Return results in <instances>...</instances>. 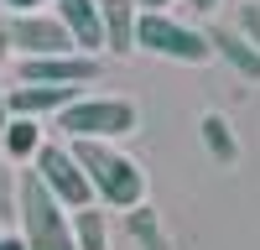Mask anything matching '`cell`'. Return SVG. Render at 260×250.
<instances>
[{
    "instance_id": "cell-1",
    "label": "cell",
    "mask_w": 260,
    "mask_h": 250,
    "mask_svg": "<svg viewBox=\"0 0 260 250\" xmlns=\"http://www.w3.org/2000/svg\"><path fill=\"white\" fill-rule=\"evenodd\" d=\"M68 151L78 157L83 177H89V188H94V198H104L110 208H136V203H146V172H141L125 151H115L110 141L78 136Z\"/></svg>"
},
{
    "instance_id": "cell-2",
    "label": "cell",
    "mask_w": 260,
    "mask_h": 250,
    "mask_svg": "<svg viewBox=\"0 0 260 250\" xmlns=\"http://www.w3.org/2000/svg\"><path fill=\"white\" fill-rule=\"evenodd\" d=\"M16 214H21V229H26V250H78L73 240V219L62 214V203L42 188L37 172H21L16 177Z\"/></svg>"
},
{
    "instance_id": "cell-3",
    "label": "cell",
    "mask_w": 260,
    "mask_h": 250,
    "mask_svg": "<svg viewBox=\"0 0 260 250\" xmlns=\"http://www.w3.org/2000/svg\"><path fill=\"white\" fill-rule=\"evenodd\" d=\"M141 125V110L130 99H89L78 94L68 110H57V131L62 136H89V141H115V136H130Z\"/></svg>"
},
{
    "instance_id": "cell-4",
    "label": "cell",
    "mask_w": 260,
    "mask_h": 250,
    "mask_svg": "<svg viewBox=\"0 0 260 250\" xmlns=\"http://www.w3.org/2000/svg\"><path fill=\"white\" fill-rule=\"evenodd\" d=\"M136 47L172 57V63H208L213 57V42L208 32H192L182 21H172L167 11H141L136 16Z\"/></svg>"
},
{
    "instance_id": "cell-5",
    "label": "cell",
    "mask_w": 260,
    "mask_h": 250,
    "mask_svg": "<svg viewBox=\"0 0 260 250\" xmlns=\"http://www.w3.org/2000/svg\"><path fill=\"white\" fill-rule=\"evenodd\" d=\"M31 162H37L31 172L42 177V188H47L62 208H89V203H94V188H89V177H83V167H78V157L68 151V146L42 141Z\"/></svg>"
},
{
    "instance_id": "cell-6",
    "label": "cell",
    "mask_w": 260,
    "mask_h": 250,
    "mask_svg": "<svg viewBox=\"0 0 260 250\" xmlns=\"http://www.w3.org/2000/svg\"><path fill=\"white\" fill-rule=\"evenodd\" d=\"M6 37H11V52H21V57H57V52H78L62 21H57V16H37V11H11Z\"/></svg>"
},
{
    "instance_id": "cell-7",
    "label": "cell",
    "mask_w": 260,
    "mask_h": 250,
    "mask_svg": "<svg viewBox=\"0 0 260 250\" xmlns=\"http://www.w3.org/2000/svg\"><path fill=\"white\" fill-rule=\"evenodd\" d=\"M94 52H57V57H21V83H94Z\"/></svg>"
},
{
    "instance_id": "cell-8",
    "label": "cell",
    "mask_w": 260,
    "mask_h": 250,
    "mask_svg": "<svg viewBox=\"0 0 260 250\" xmlns=\"http://www.w3.org/2000/svg\"><path fill=\"white\" fill-rule=\"evenodd\" d=\"M78 94H83L78 83H16V89L6 94V110L11 115H26V120H42V115L68 110Z\"/></svg>"
},
{
    "instance_id": "cell-9",
    "label": "cell",
    "mask_w": 260,
    "mask_h": 250,
    "mask_svg": "<svg viewBox=\"0 0 260 250\" xmlns=\"http://www.w3.org/2000/svg\"><path fill=\"white\" fill-rule=\"evenodd\" d=\"M57 21L68 26L78 52H104V21H99V0H57Z\"/></svg>"
},
{
    "instance_id": "cell-10",
    "label": "cell",
    "mask_w": 260,
    "mask_h": 250,
    "mask_svg": "<svg viewBox=\"0 0 260 250\" xmlns=\"http://www.w3.org/2000/svg\"><path fill=\"white\" fill-rule=\"evenodd\" d=\"M136 16L141 6L136 0H99V21H104V52H136Z\"/></svg>"
},
{
    "instance_id": "cell-11",
    "label": "cell",
    "mask_w": 260,
    "mask_h": 250,
    "mask_svg": "<svg viewBox=\"0 0 260 250\" xmlns=\"http://www.w3.org/2000/svg\"><path fill=\"white\" fill-rule=\"evenodd\" d=\"M208 42H213V57H224L240 78H255L260 83V52L250 47L245 32H229V26H208Z\"/></svg>"
},
{
    "instance_id": "cell-12",
    "label": "cell",
    "mask_w": 260,
    "mask_h": 250,
    "mask_svg": "<svg viewBox=\"0 0 260 250\" xmlns=\"http://www.w3.org/2000/svg\"><path fill=\"white\" fill-rule=\"evenodd\" d=\"M37 146H42V125L26 120V115H11V120H6V131H0V151H6L11 162H31V157H37Z\"/></svg>"
},
{
    "instance_id": "cell-13",
    "label": "cell",
    "mask_w": 260,
    "mask_h": 250,
    "mask_svg": "<svg viewBox=\"0 0 260 250\" xmlns=\"http://www.w3.org/2000/svg\"><path fill=\"white\" fill-rule=\"evenodd\" d=\"M198 131H203V146H208V157L219 162V167H234V162H240V141H234V131H229V120H224L219 110H208Z\"/></svg>"
},
{
    "instance_id": "cell-14",
    "label": "cell",
    "mask_w": 260,
    "mask_h": 250,
    "mask_svg": "<svg viewBox=\"0 0 260 250\" xmlns=\"http://www.w3.org/2000/svg\"><path fill=\"white\" fill-rule=\"evenodd\" d=\"M125 229H130V240H136L141 250H172V240L161 235V219H156V208H146V203L125 208Z\"/></svg>"
},
{
    "instance_id": "cell-15",
    "label": "cell",
    "mask_w": 260,
    "mask_h": 250,
    "mask_svg": "<svg viewBox=\"0 0 260 250\" xmlns=\"http://www.w3.org/2000/svg\"><path fill=\"white\" fill-rule=\"evenodd\" d=\"M73 240L78 250H110V229H104V214L89 203V208H78V219H73Z\"/></svg>"
},
{
    "instance_id": "cell-16",
    "label": "cell",
    "mask_w": 260,
    "mask_h": 250,
    "mask_svg": "<svg viewBox=\"0 0 260 250\" xmlns=\"http://www.w3.org/2000/svg\"><path fill=\"white\" fill-rule=\"evenodd\" d=\"M11 157L0 151V219H11L16 214V182H11V167H6Z\"/></svg>"
},
{
    "instance_id": "cell-17",
    "label": "cell",
    "mask_w": 260,
    "mask_h": 250,
    "mask_svg": "<svg viewBox=\"0 0 260 250\" xmlns=\"http://www.w3.org/2000/svg\"><path fill=\"white\" fill-rule=\"evenodd\" d=\"M240 32L250 37V47L260 52V6H245V11H240Z\"/></svg>"
},
{
    "instance_id": "cell-18",
    "label": "cell",
    "mask_w": 260,
    "mask_h": 250,
    "mask_svg": "<svg viewBox=\"0 0 260 250\" xmlns=\"http://www.w3.org/2000/svg\"><path fill=\"white\" fill-rule=\"evenodd\" d=\"M11 11H37V6H47V0H6Z\"/></svg>"
},
{
    "instance_id": "cell-19",
    "label": "cell",
    "mask_w": 260,
    "mask_h": 250,
    "mask_svg": "<svg viewBox=\"0 0 260 250\" xmlns=\"http://www.w3.org/2000/svg\"><path fill=\"white\" fill-rule=\"evenodd\" d=\"M0 250H26V240H16V235H0Z\"/></svg>"
},
{
    "instance_id": "cell-20",
    "label": "cell",
    "mask_w": 260,
    "mask_h": 250,
    "mask_svg": "<svg viewBox=\"0 0 260 250\" xmlns=\"http://www.w3.org/2000/svg\"><path fill=\"white\" fill-rule=\"evenodd\" d=\"M11 57V37H6V21H0V63Z\"/></svg>"
},
{
    "instance_id": "cell-21",
    "label": "cell",
    "mask_w": 260,
    "mask_h": 250,
    "mask_svg": "<svg viewBox=\"0 0 260 250\" xmlns=\"http://www.w3.org/2000/svg\"><path fill=\"white\" fill-rule=\"evenodd\" d=\"M136 6H141V11H167L172 0H136Z\"/></svg>"
},
{
    "instance_id": "cell-22",
    "label": "cell",
    "mask_w": 260,
    "mask_h": 250,
    "mask_svg": "<svg viewBox=\"0 0 260 250\" xmlns=\"http://www.w3.org/2000/svg\"><path fill=\"white\" fill-rule=\"evenodd\" d=\"M6 120H11V110H6V94H0V131H6Z\"/></svg>"
},
{
    "instance_id": "cell-23",
    "label": "cell",
    "mask_w": 260,
    "mask_h": 250,
    "mask_svg": "<svg viewBox=\"0 0 260 250\" xmlns=\"http://www.w3.org/2000/svg\"><path fill=\"white\" fill-rule=\"evenodd\" d=\"M192 6H198V11H213V6H219V0H192Z\"/></svg>"
}]
</instances>
